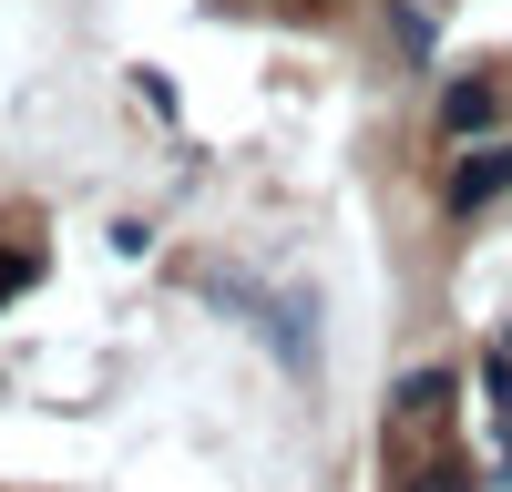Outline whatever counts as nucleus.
Returning <instances> with one entry per match:
<instances>
[{
    "instance_id": "nucleus-2",
    "label": "nucleus",
    "mask_w": 512,
    "mask_h": 492,
    "mask_svg": "<svg viewBox=\"0 0 512 492\" xmlns=\"http://www.w3.org/2000/svg\"><path fill=\"white\" fill-rule=\"evenodd\" d=\"M492 113H502V93H492L482 72H472V82H451V93H441V123H451V134H482Z\"/></svg>"
},
{
    "instance_id": "nucleus-3",
    "label": "nucleus",
    "mask_w": 512,
    "mask_h": 492,
    "mask_svg": "<svg viewBox=\"0 0 512 492\" xmlns=\"http://www.w3.org/2000/svg\"><path fill=\"white\" fill-rule=\"evenodd\" d=\"M482 390H492V421H502V462H512V349L482 369Z\"/></svg>"
},
{
    "instance_id": "nucleus-1",
    "label": "nucleus",
    "mask_w": 512,
    "mask_h": 492,
    "mask_svg": "<svg viewBox=\"0 0 512 492\" xmlns=\"http://www.w3.org/2000/svg\"><path fill=\"white\" fill-rule=\"evenodd\" d=\"M502 195H512V154L482 144V154L451 164V205H461V216H482V205H502Z\"/></svg>"
},
{
    "instance_id": "nucleus-5",
    "label": "nucleus",
    "mask_w": 512,
    "mask_h": 492,
    "mask_svg": "<svg viewBox=\"0 0 512 492\" xmlns=\"http://www.w3.org/2000/svg\"><path fill=\"white\" fill-rule=\"evenodd\" d=\"M502 349H512V328H502Z\"/></svg>"
},
{
    "instance_id": "nucleus-4",
    "label": "nucleus",
    "mask_w": 512,
    "mask_h": 492,
    "mask_svg": "<svg viewBox=\"0 0 512 492\" xmlns=\"http://www.w3.org/2000/svg\"><path fill=\"white\" fill-rule=\"evenodd\" d=\"M21 287H31V246L0 236V298H21Z\"/></svg>"
}]
</instances>
